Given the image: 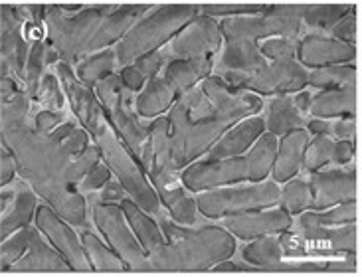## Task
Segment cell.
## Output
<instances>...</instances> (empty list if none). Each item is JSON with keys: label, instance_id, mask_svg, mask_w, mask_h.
Listing matches in <instances>:
<instances>
[{"label": "cell", "instance_id": "obj_56", "mask_svg": "<svg viewBox=\"0 0 362 277\" xmlns=\"http://www.w3.org/2000/svg\"><path fill=\"white\" fill-rule=\"evenodd\" d=\"M119 76H121V81H123L125 89H129V91H141V89L145 88V78L139 73L133 64H131V66H125Z\"/></svg>", "mask_w": 362, "mask_h": 277}, {"label": "cell", "instance_id": "obj_53", "mask_svg": "<svg viewBox=\"0 0 362 277\" xmlns=\"http://www.w3.org/2000/svg\"><path fill=\"white\" fill-rule=\"evenodd\" d=\"M62 113H56V111H40L36 115V131L44 133V135H49L54 129L62 125Z\"/></svg>", "mask_w": 362, "mask_h": 277}, {"label": "cell", "instance_id": "obj_5", "mask_svg": "<svg viewBox=\"0 0 362 277\" xmlns=\"http://www.w3.org/2000/svg\"><path fill=\"white\" fill-rule=\"evenodd\" d=\"M98 147L101 157L105 158V165L109 170L115 172L117 182L123 187L125 192L131 194V200L143 208L147 214H157L158 212V196L157 190L151 187L147 180L145 170L135 163V158L129 155V151L123 147L119 137L107 127V123L101 127L98 133Z\"/></svg>", "mask_w": 362, "mask_h": 277}, {"label": "cell", "instance_id": "obj_28", "mask_svg": "<svg viewBox=\"0 0 362 277\" xmlns=\"http://www.w3.org/2000/svg\"><path fill=\"white\" fill-rule=\"evenodd\" d=\"M177 99L178 95L175 93V89L168 86L167 79L155 76L145 83V88L141 89L137 101H135V107L141 117H160L165 111L175 105Z\"/></svg>", "mask_w": 362, "mask_h": 277}, {"label": "cell", "instance_id": "obj_38", "mask_svg": "<svg viewBox=\"0 0 362 277\" xmlns=\"http://www.w3.org/2000/svg\"><path fill=\"white\" fill-rule=\"evenodd\" d=\"M351 4H301V22L311 28L331 30L351 14Z\"/></svg>", "mask_w": 362, "mask_h": 277}, {"label": "cell", "instance_id": "obj_8", "mask_svg": "<svg viewBox=\"0 0 362 277\" xmlns=\"http://www.w3.org/2000/svg\"><path fill=\"white\" fill-rule=\"evenodd\" d=\"M200 89L214 109L212 117L222 119L228 123H238L242 119L254 117L255 113L264 107V101L259 95L245 89L230 88L218 76H208L202 79Z\"/></svg>", "mask_w": 362, "mask_h": 277}, {"label": "cell", "instance_id": "obj_39", "mask_svg": "<svg viewBox=\"0 0 362 277\" xmlns=\"http://www.w3.org/2000/svg\"><path fill=\"white\" fill-rule=\"evenodd\" d=\"M277 204L289 214H301L305 210H309L313 204V192H311L309 182H305L301 178L287 180L284 190H279Z\"/></svg>", "mask_w": 362, "mask_h": 277}, {"label": "cell", "instance_id": "obj_26", "mask_svg": "<svg viewBox=\"0 0 362 277\" xmlns=\"http://www.w3.org/2000/svg\"><path fill=\"white\" fill-rule=\"evenodd\" d=\"M119 206H121L123 214H125V220H127L131 232L135 234L137 242L141 244L143 252H145L147 256L148 254H153V252H155L157 247L163 246V244H167V240L163 236V232H160V228H158L157 222L148 216L143 208H139L131 198H127V200L123 198Z\"/></svg>", "mask_w": 362, "mask_h": 277}, {"label": "cell", "instance_id": "obj_60", "mask_svg": "<svg viewBox=\"0 0 362 277\" xmlns=\"http://www.w3.org/2000/svg\"><path fill=\"white\" fill-rule=\"evenodd\" d=\"M305 125L309 127V131L313 133L315 137H319V135L331 137V121H327V119H313V121H309Z\"/></svg>", "mask_w": 362, "mask_h": 277}, {"label": "cell", "instance_id": "obj_10", "mask_svg": "<svg viewBox=\"0 0 362 277\" xmlns=\"http://www.w3.org/2000/svg\"><path fill=\"white\" fill-rule=\"evenodd\" d=\"M34 214H36V226L40 228V232L48 237L49 244L58 249V254L68 261V266L74 271H89L91 267L81 246V240L68 222L48 204H40Z\"/></svg>", "mask_w": 362, "mask_h": 277}, {"label": "cell", "instance_id": "obj_4", "mask_svg": "<svg viewBox=\"0 0 362 277\" xmlns=\"http://www.w3.org/2000/svg\"><path fill=\"white\" fill-rule=\"evenodd\" d=\"M301 4H269L264 14L224 18L218 28L222 40H267L297 38L301 32Z\"/></svg>", "mask_w": 362, "mask_h": 277}, {"label": "cell", "instance_id": "obj_6", "mask_svg": "<svg viewBox=\"0 0 362 277\" xmlns=\"http://www.w3.org/2000/svg\"><path fill=\"white\" fill-rule=\"evenodd\" d=\"M277 182L274 180H262V182H250L245 187L230 188H212L202 192L196 200V210L206 218H226L244 214L252 210H262L277 204L279 198Z\"/></svg>", "mask_w": 362, "mask_h": 277}, {"label": "cell", "instance_id": "obj_47", "mask_svg": "<svg viewBox=\"0 0 362 277\" xmlns=\"http://www.w3.org/2000/svg\"><path fill=\"white\" fill-rule=\"evenodd\" d=\"M167 52L165 49H155V52H148L145 56H141L133 61V66L137 69L139 73L145 79H151L158 76V71L167 66Z\"/></svg>", "mask_w": 362, "mask_h": 277}, {"label": "cell", "instance_id": "obj_2", "mask_svg": "<svg viewBox=\"0 0 362 277\" xmlns=\"http://www.w3.org/2000/svg\"><path fill=\"white\" fill-rule=\"evenodd\" d=\"M198 14L200 4H160L123 36L115 49V64L125 68L148 52L160 49Z\"/></svg>", "mask_w": 362, "mask_h": 277}, {"label": "cell", "instance_id": "obj_52", "mask_svg": "<svg viewBox=\"0 0 362 277\" xmlns=\"http://www.w3.org/2000/svg\"><path fill=\"white\" fill-rule=\"evenodd\" d=\"M62 145L71 155V158L78 157V155H81L89 147V135L86 131H81V129H74L71 135L62 141Z\"/></svg>", "mask_w": 362, "mask_h": 277}, {"label": "cell", "instance_id": "obj_13", "mask_svg": "<svg viewBox=\"0 0 362 277\" xmlns=\"http://www.w3.org/2000/svg\"><path fill=\"white\" fill-rule=\"evenodd\" d=\"M143 168L151 172L153 184L177 182V170L173 165L170 147V123L168 117H157L148 127V138L143 151Z\"/></svg>", "mask_w": 362, "mask_h": 277}, {"label": "cell", "instance_id": "obj_22", "mask_svg": "<svg viewBox=\"0 0 362 277\" xmlns=\"http://www.w3.org/2000/svg\"><path fill=\"white\" fill-rule=\"evenodd\" d=\"M309 145V131L297 129L284 135V138L277 145V157H275L274 168V182L285 184L287 180H291L299 175V170L303 167L305 148Z\"/></svg>", "mask_w": 362, "mask_h": 277}, {"label": "cell", "instance_id": "obj_31", "mask_svg": "<svg viewBox=\"0 0 362 277\" xmlns=\"http://www.w3.org/2000/svg\"><path fill=\"white\" fill-rule=\"evenodd\" d=\"M158 202H163L167 206L168 214L173 216L175 222L192 226L196 222V200L190 198L185 192V188L180 182H170V184H155Z\"/></svg>", "mask_w": 362, "mask_h": 277}, {"label": "cell", "instance_id": "obj_11", "mask_svg": "<svg viewBox=\"0 0 362 277\" xmlns=\"http://www.w3.org/2000/svg\"><path fill=\"white\" fill-rule=\"evenodd\" d=\"M220 46H222V34L218 28V22L198 14L170 40V46L165 52L175 59H190L214 56Z\"/></svg>", "mask_w": 362, "mask_h": 277}, {"label": "cell", "instance_id": "obj_27", "mask_svg": "<svg viewBox=\"0 0 362 277\" xmlns=\"http://www.w3.org/2000/svg\"><path fill=\"white\" fill-rule=\"evenodd\" d=\"M14 264L16 266L10 267L14 271H71L68 261L59 256L56 249L46 246V242L36 232L30 240V246L24 252V256Z\"/></svg>", "mask_w": 362, "mask_h": 277}, {"label": "cell", "instance_id": "obj_62", "mask_svg": "<svg viewBox=\"0 0 362 277\" xmlns=\"http://www.w3.org/2000/svg\"><path fill=\"white\" fill-rule=\"evenodd\" d=\"M74 129H76L74 123H62V125H58V127L49 133L48 137L52 138V141H58V143H62L64 138H68L69 135H71V131H74Z\"/></svg>", "mask_w": 362, "mask_h": 277}, {"label": "cell", "instance_id": "obj_14", "mask_svg": "<svg viewBox=\"0 0 362 277\" xmlns=\"http://www.w3.org/2000/svg\"><path fill=\"white\" fill-rule=\"evenodd\" d=\"M311 192H313L315 210L337 206L343 202H353L358 198L356 187V168H329V170H315L311 172Z\"/></svg>", "mask_w": 362, "mask_h": 277}, {"label": "cell", "instance_id": "obj_32", "mask_svg": "<svg viewBox=\"0 0 362 277\" xmlns=\"http://www.w3.org/2000/svg\"><path fill=\"white\" fill-rule=\"evenodd\" d=\"M356 218H358V204L356 200H353L325 210H305L299 218V228L307 230V228L341 226V224L356 222Z\"/></svg>", "mask_w": 362, "mask_h": 277}, {"label": "cell", "instance_id": "obj_19", "mask_svg": "<svg viewBox=\"0 0 362 277\" xmlns=\"http://www.w3.org/2000/svg\"><path fill=\"white\" fill-rule=\"evenodd\" d=\"M147 10H151V4H121L117 6L115 12H111L109 16L99 22L98 30L93 32V36L89 38L88 46L83 49V56L98 54L101 49H107L111 44L121 42L129 30L133 28L135 20Z\"/></svg>", "mask_w": 362, "mask_h": 277}, {"label": "cell", "instance_id": "obj_42", "mask_svg": "<svg viewBox=\"0 0 362 277\" xmlns=\"http://www.w3.org/2000/svg\"><path fill=\"white\" fill-rule=\"evenodd\" d=\"M333 148L334 141L331 137H315L313 141H309V145L305 148L303 165L309 172L321 170L325 165H329L333 160Z\"/></svg>", "mask_w": 362, "mask_h": 277}, {"label": "cell", "instance_id": "obj_25", "mask_svg": "<svg viewBox=\"0 0 362 277\" xmlns=\"http://www.w3.org/2000/svg\"><path fill=\"white\" fill-rule=\"evenodd\" d=\"M267 66V59L259 52V44L252 40H232L228 42L220 59L222 71H238L252 76Z\"/></svg>", "mask_w": 362, "mask_h": 277}, {"label": "cell", "instance_id": "obj_51", "mask_svg": "<svg viewBox=\"0 0 362 277\" xmlns=\"http://www.w3.org/2000/svg\"><path fill=\"white\" fill-rule=\"evenodd\" d=\"M107 180H111V170L107 168V165H103L99 160L98 165L79 180V184L83 187V190H98V188H103Z\"/></svg>", "mask_w": 362, "mask_h": 277}, {"label": "cell", "instance_id": "obj_59", "mask_svg": "<svg viewBox=\"0 0 362 277\" xmlns=\"http://www.w3.org/2000/svg\"><path fill=\"white\" fill-rule=\"evenodd\" d=\"M212 271H214V273H234V271H254V267L238 266L234 261H230V257H228V259H222V261L214 264V266H212Z\"/></svg>", "mask_w": 362, "mask_h": 277}, {"label": "cell", "instance_id": "obj_16", "mask_svg": "<svg viewBox=\"0 0 362 277\" xmlns=\"http://www.w3.org/2000/svg\"><path fill=\"white\" fill-rule=\"evenodd\" d=\"M295 58L303 68H327V66H344L356 58V46L344 44L321 34H307L297 42Z\"/></svg>", "mask_w": 362, "mask_h": 277}, {"label": "cell", "instance_id": "obj_54", "mask_svg": "<svg viewBox=\"0 0 362 277\" xmlns=\"http://www.w3.org/2000/svg\"><path fill=\"white\" fill-rule=\"evenodd\" d=\"M42 59H44V46L42 44H36L32 54H30V81H32V93H36V86H38L40 71H42Z\"/></svg>", "mask_w": 362, "mask_h": 277}, {"label": "cell", "instance_id": "obj_61", "mask_svg": "<svg viewBox=\"0 0 362 277\" xmlns=\"http://www.w3.org/2000/svg\"><path fill=\"white\" fill-rule=\"evenodd\" d=\"M311 101H313L311 91H299V93L293 98V105L297 107V111H299L301 115H305V113H309Z\"/></svg>", "mask_w": 362, "mask_h": 277}, {"label": "cell", "instance_id": "obj_35", "mask_svg": "<svg viewBox=\"0 0 362 277\" xmlns=\"http://www.w3.org/2000/svg\"><path fill=\"white\" fill-rule=\"evenodd\" d=\"M281 257H284V252L279 246V240L274 236L254 237L244 247V259L257 269L277 271V267L281 264Z\"/></svg>", "mask_w": 362, "mask_h": 277}, {"label": "cell", "instance_id": "obj_64", "mask_svg": "<svg viewBox=\"0 0 362 277\" xmlns=\"http://www.w3.org/2000/svg\"><path fill=\"white\" fill-rule=\"evenodd\" d=\"M58 59V52L52 48V46H48V52H46V64H56Z\"/></svg>", "mask_w": 362, "mask_h": 277}, {"label": "cell", "instance_id": "obj_33", "mask_svg": "<svg viewBox=\"0 0 362 277\" xmlns=\"http://www.w3.org/2000/svg\"><path fill=\"white\" fill-rule=\"evenodd\" d=\"M307 86L321 89V91L325 89H356L358 69L351 64L319 68L307 76Z\"/></svg>", "mask_w": 362, "mask_h": 277}, {"label": "cell", "instance_id": "obj_41", "mask_svg": "<svg viewBox=\"0 0 362 277\" xmlns=\"http://www.w3.org/2000/svg\"><path fill=\"white\" fill-rule=\"evenodd\" d=\"M34 236V230L30 228H20L16 234H10L6 240H2V252H0V264L2 269L6 271L14 261H18L24 256V252L28 249L30 240Z\"/></svg>", "mask_w": 362, "mask_h": 277}, {"label": "cell", "instance_id": "obj_36", "mask_svg": "<svg viewBox=\"0 0 362 277\" xmlns=\"http://www.w3.org/2000/svg\"><path fill=\"white\" fill-rule=\"evenodd\" d=\"M115 69V52L101 49L98 54H91L86 61L78 66V79L81 86L93 89L103 78H107Z\"/></svg>", "mask_w": 362, "mask_h": 277}, {"label": "cell", "instance_id": "obj_34", "mask_svg": "<svg viewBox=\"0 0 362 277\" xmlns=\"http://www.w3.org/2000/svg\"><path fill=\"white\" fill-rule=\"evenodd\" d=\"M81 246H83V252H86V257H88L89 267L95 269V271H123L127 269L123 259L107 247L101 240H99L93 232H81Z\"/></svg>", "mask_w": 362, "mask_h": 277}, {"label": "cell", "instance_id": "obj_24", "mask_svg": "<svg viewBox=\"0 0 362 277\" xmlns=\"http://www.w3.org/2000/svg\"><path fill=\"white\" fill-rule=\"evenodd\" d=\"M358 111L356 89H325L311 101L309 113L315 119L354 117Z\"/></svg>", "mask_w": 362, "mask_h": 277}, {"label": "cell", "instance_id": "obj_30", "mask_svg": "<svg viewBox=\"0 0 362 277\" xmlns=\"http://www.w3.org/2000/svg\"><path fill=\"white\" fill-rule=\"evenodd\" d=\"M277 145H279V141L275 135L262 133L254 145L250 147L247 157H244L250 182H262L272 172L275 157H277Z\"/></svg>", "mask_w": 362, "mask_h": 277}, {"label": "cell", "instance_id": "obj_43", "mask_svg": "<svg viewBox=\"0 0 362 277\" xmlns=\"http://www.w3.org/2000/svg\"><path fill=\"white\" fill-rule=\"evenodd\" d=\"M99 160H101L99 147H95V145H89L81 155H78V157H74L71 160H69L68 168H66V182H68L69 187L74 188L81 178L88 175L91 168L98 165Z\"/></svg>", "mask_w": 362, "mask_h": 277}, {"label": "cell", "instance_id": "obj_58", "mask_svg": "<svg viewBox=\"0 0 362 277\" xmlns=\"http://www.w3.org/2000/svg\"><path fill=\"white\" fill-rule=\"evenodd\" d=\"M125 196V190L119 182H113V180H107L105 187H103V192H101V202H107V204H115V202H121Z\"/></svg>", "mask_w": 362, "mask_h": 277}, {"label": "cell", "instance_id": "obj_37", "mask_svg": "<svg viewBox=\"0 0 362 277\" xmlns=\"http://www.w3.org/2000/svg\"><path fill=\"white\" fill-rule=\"evenodd\" d=\"M34 212H36V198H34V194L28 192V190L20 192L18 198L12 202V208L4 210V218H2V224H0L2 240H6L10 234H14L20 228L28 226Z\"/></svg>", "mask_w": 362, "mask_h": 277}, {"label": "cell", "instance_id": "obj_29", "mask_svg": "<svg viewBox=\"0 0 362 277\" xmlns=\"http://www.w3.org/2000/svg\"><path fill=\"white\" fill-rule=\"evenodd\" d=\"M264 121L267 133H272L275 137L305 127L303 115L293 105L291 95H277L272 99V103L267 105V119Z\"/></svg>", "mask_w": 362, "mask_h": 277}, {"label": "cell", "instance_id": "obj_15", "mask_svg": "<svg viewBox=\"0 0 362 277\" xmlns=\"http://www.w3.org/2000/svg\"><path fill=\"white\" fill-rule=\"evenodd\" d=\"M293 218L284 208L269 206L262 210H252L244 214L224 218V228L234 237L240 240H254L262 236H274L289 230Z\"/></svg>", "mask_w": 362, "mask_h": 277}, {"label": "cell", "instance_id": "obj_44", "mask_svg": "<svg viewBox=\"0 0 362 277\" xmlns=\"http://www.w3.org/2000/svg\"><path fill=\"white\" fill-rule=\"evenodd\" d=\"M95 91V98L99 99V105H101V111H111L119 103V99L125 91V86L121 81V76L117 73H111L107 78H103L99 81L98 86L93 88Z\"/></svg>", "mask_w": 362, "mask_h": 277}, {"label": "cell", "instance_id": "obj_20", "mask_svg": "<svg viewBox=\"0 0 362 277\" xmlns=\"http://www.w3.org/2000/svg\"><path fill=\"white\" fill-rule=\"evenodd\" d=\"M232 125H234V123H228V121H222V119L216 117L192 121L188 131H186L180 157L175 160L177 172L178 170H182L185 167H188L190 163L198 160L202 155H206V153L218 143V138L222 137Z\"/></svg>", "mask_w": 362, "mask_h": 277}, {"label": "cell", "instance_id": "obj_3", "mask_svg": "<svg viewBox=\"0 0 362 277\" xmlns=\"http://www.w3.org/2000/svg\"><path fill=\"white\" fill-rule=\"evenodd\" d=\"M119 4H98V6H86V8L74 14L64 16L59 12L58 4L48 6V26H49V46L58 52L62 64H76L83 49L88 46L89 38L98 30L99 22L117 10Z\"/></svg>", "mask_w": 362, "mask_h": 277}, {"label": "cell", "instance_id": "obj_48", "mask_svg": "<svg viewBox=\"0 0 362 277\" xmlns=\"http://www.w3.org/2000/svg\"><path fill=\"white\" fill-rule=\"evenodd\" d=\"M16 170H18V158L12 153V148L6 147V143H2L0 145V187H8Z\"/></svg>", "mask_w": 362, "mask_h": 277}, {"label": "cell", "instance_id": "obj_40", "mask_svg": "<svg viewBox=\"0 0 362 277\" xmlns=\"http://www.w3.org/2000/svg\"><path fill=\"white\" fill-rule=\"evenodd\" d=\"M269 4H252V2H242V4H200V14L208 18H238V16H257L264 14Z\"/></svg>", "mask_w": 362, "mask_h": 277}, {"label": "cell", "instance_id": "obj_57", "mask_svg": "<svg viewBox=\"0 0 362 277\" xmlns=\"http://www.w3.org/2000/svg\"><path fill=\"white\" fill-rule=\"evenodd\" d=\"M354 155V145L353 141H334V148H333V160L334 165L343 167L346 163L353 160Z\"/></svg>", "mask_w": 362, "mask_h": 277}, {"label": "cell", "instance_id": "obj_1", "mask_svg": "<svg viewBox=\"0 0 362 277\" xmlns=\"http://www.w3.org/2000/svg\"><path fill=\"white\" fill-rule=\"evenodd\" d=\"M235 237L220 226L188 230L185 236L148 254L155 271H202L234 256Z\"/></svg>", "mask_w": 362, "mask_h": 277}, {"label": "cell", "instance_id": "obj_49", "mask_svg": "<svg viewBox=\"0 0 362 277\" xmlns=\"http://www.w3.org/2000/svg\"><path fill=\"white\" fill-rule=\"evenodd\" d=\"M331 32H333L334 40L354 46L356 44V36H358V22H356V16H354L353 12L346 14L339 24H334Z\"/></svg>", "mask_w": 362, "mask_h": 277}, {"label": "cell", "instance_id": "obj_7", "mask_svg": "<svg viewBox=\"0 0 362 277\" xmlns=\"http://www.w3.org/2000/svg\"><path fill=\"white\" fill-rule=\"evenodd\" d=\"M93 220L98 224L99 232L107 240L109 247L117 254L127 269L133 271H148L151 261L137 242L135 234L131 232L125 214L119 204L98 202L93 206Z\"/></svg>", "mask_w": 362, "mask_h": 277}, {"label": "cell", "instance_id": "obj_12", "mask_svg": "<svg viewBox=\"0 0 362 277\" xmlns=\"http://www.w3.org/2000/svg\"><path fill=\"white\" fill-rule=\"evenodd\" d=\"M307 71L295 61H272L259 71H255L245 81V91H254L255 95H289L293 91H303L307 88Z\"/></svg>", "mask_w": 362, "mask_h": 277}, {"label": "cell", "instance_id": "obj_9", "mask_svg": "<svg viewBox=\"0 0 362 277\" xmlns=\"http://www.w3.org/2000/svg\"><path fill=\"white\" fill-rule=\"evenodd\" d=\"M245 180H247V168L244 157L190 163L188 167L182 168L180 175V184L190 192H206L212 188L238 184Z\"/></svg>", "mask_w": 362, "mask_h": 277}, {"label": "cell", "instance_id": "obj_23", "mask_svg": "<svg viewBox=\"0 0 362 277\" xmlns=\"http://www.w3.org/2000/svg\"><path fill=\"white\" fill-rule=\"evenodd\" d=\"M214 68V58L212 56H202V58L190 59H170L165 68V79L168 86L175 89L178 98L198 86L202 79L210 76Z\"/></svg>", "mask_w": 362, "mask_h": 277}, {"label": "cell", "instance_id": "obj_21", "mask_svg": "<svg viewBox=\"0 0 362 277\" xmlns=\"http://www.w3.org/2000/svg\"><path fill=\"white\" fill-rule=\"evenodd\" d=\"M262 133H265L264 117H255L254 115V117L242 119L218 138V143L208 151V157H210V160L240 157L242 153H245L254 145Z\"/></svg>", "mask_w": 362, "mask_h": 277}, {"label": "cell", "instance_id": "obj_45", "mask_svg": "<svg viewBox=\"0 0 362 277\" xmlns=\"http://www.w3.org/2000/svg\"><path fill=\"white\" fill-rule=\"evenodd\" d=\"M262 56L274 61H287L295 59L297 54V42L295 38H267L259 46Z\"/></svg>", "mask_w": 362, "mask_h": 277}, {"label": "cell", "instance_id": "obj_18", "mask_svg": "<svg viewBox=\"0 0 362 277\" xmlns=\"http://www.w3.org/2000/svg\"><path fill=\"white\" fill-rule=\"evenodd\" d=\"M58 78L66 89V95H68L74 113L78 115L81 125L88 129L89 137L95 138L105 123H103V111H101V105H99L93 89L81 86L79 79L71 73L69 66L62 64V61L58 64Z\"/></svg>", "mask_w": 362, "mask_h": 277}, {"label": "cell", "instance_id": "obj_55", "mask_svg": "<svg viewBox=\"0 0 362 277\" xmlns=\"http://www.w3.org/2000/svg\"><path fill=\"white\" fill-rule=\"evenodd\" d=\"M356 131V121L354 117H343L337 123H331V137H337L339 141H351Z\"/></svg>", "mask_w": 362, "mask_h": 277}, {"label": "cell", "instance_id": "obj_63", "mask_svg": "<svg viewBox=\"0 0 362 277\" xmlns=\"http://www.w3.org/2000/svg\"><path fill=\"white\" fill-rule=\"evenodd\" d=\"M58 8L68 10V12H76V14H78V12H81L86 6H83V4H58Z\"/></svg>", "mask_w": 362, "mask_h": 277}, {"label": "cell", "instance_id": "obj_17", "mask_svg": "<svg viewBox=\"0 0 362 277\" xmlns=\"http://www.w3.org/2000/svg\"><path fill=\"white\" fill-rule=\"evenodd\" d=\"M103 117L107 119V123L113 127V133L121 137V143L129 151V155L135 158L139 167L143 168V151L147 145L148 127L141 125L137 115L131 111V93L123 91L117 105L111 111H105Z\"/></svg>", "mask_w": 362, "mask_h": 277}, {"label": "cell", "instance_id": "obj_50", "mask_svg": "<svg viewBox=\"0 0 362 277\" xmlns=\"http://www.w3.org/2000/svg\"><path fill=\"white\" fill-rule=\"evenodd\" d=\"M42 101L48 105V107H64V93L59 91V83L56 76L46 73L42 79V93H40Z\"/></svg>", "mask_w": 362, "mask_h": 277}, {"label": "cell", "instance_id": "obj_46", "mask_svg": "<svg viewBox=\"0 0 362 277\" xmlns=\"http://www.w3.org/2000/svg\"><path fill=\"white\" fill-rule=\"evenodd\" d=\"M178 101L182 103L188 111V115L192 121H200V119H208L214 115V109L210 105V101L206 99V95L202 93V89H190L182 93Z\"/></svg>", "mask_w": 362, "mask_h": 277}]
</instances>
